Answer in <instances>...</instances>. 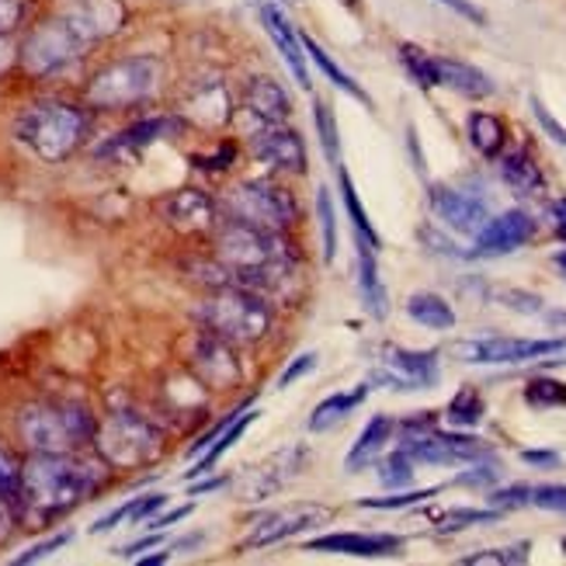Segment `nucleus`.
<instances>
[{"label": "nucleus", "instance_id": "nucleus-1", "mask_svg": "<svg viewBox=\"0 0 566 566\" xmlns=\"http://www.w3.org/2000/svg\"><path fill=\"white\" fill-rule=\"evenodd\" d=\"M105 483V459L91 462L77 452H35L21 465L18 511L32 522H53L84 504Z\"/></svg>", "mask_w": 566, "mask_h": 566}, {"label": "nucleus", "instance_id": "nucleus-2", "mask_svg": "<svg viewBox=\"0 0 566 566\" xmlns=\"http://www.w3.org/2000/svg\"><path fill=\"white\" fill-rule=\"evenodd\" d=\"M216 258L227 268V275H233V285L261 295H275L295 272V258L282 233L237 223V219H227L216 230Z\"/></svg>", "mask_w": 566, "mask_h": 566}, {"label": "nucleus", "instance_id": "nucleus-3", "mask_svg": "<svg viewBox=\"0 0 566 566\" xmlns=\"http://www.w3.org/2000/svg\"><path fill=\"white\" fill-rule=\"evenodd\" d=\"M91 118L84 108L66 102H42L24 108L14 122V136L45 164H63L81 150L87 139Z\"/></svg>", "mask_w": 566, "mask_h": 566}, {"label": "nucleus", "instance_id": "nucleus-4", "mask_svg": "<svg viewBox=\"0 0 566 566\" xmlns=\"http://www.w3.org/2000/svg\"><path fill=\"white\" fill-rule=\"evenodd\" d=\"M94 413L73 400H42L18 417V434L32 452H77L94 441Z\"/></svg>", "mask_w": 566, "mask_h": 566}, {"label": "nucleus", "instance_id": "nucleus-5", "mask_svg": "<svg viewBox=\"0 0 566 566\" xmlns=\"http://www.w3.org/2000/svg\"><path fill=\"white\" fill-rule=\"evenodd\" d=\"M199 319L206 331L230 344H254L272 331V303L254 289L227 285L199 306Z\"/></svg>", "mask_w": 566, "mask_h": 566}, {"label": "nucleus", "instance_id": "nucleus-6", "mask_svg": "<svg viewBox=\"0 0 566 566\" xmlns=\"http://www.w3.org/2000/svg\"><path fill=\"white\" fill-rule=\"evenodd\" d=\"M94 449L112 470H139V465H150L160 455L164 438L146 417L133 410H115L94 428Z\"/></svg>", "mask_w": 566, "mask_h": 566}, {"label": "nucleus", "instance_id": "nucleus-7", "mask_svg": "<svg viewBox=\"0 0 566 566\" xmlns=\"http://www.w3.org/2000/svg\"><path fill=\"white\" fill-rule=\"evenodd\" d=\"M160 87V60L157 56H129L102 66L87 84V102L105 112H122L143 105Z\"/></svg>", "mask_w": 566, "mask_h": 566}, {"label": "nucleus", "instance_id": "nucleus-8", "mask_svg": "<svg viewBox=\"0 0 566 566\" xmlns=\"http://www.w3.org/2000/svg\"><path fill=\"white\" fill-rule=\"evenodd\" d=\"M219 212L227 219H237V223L248 227H261L282 233L295 223V199L275 181L268 178H254V181H240L237 188H230L223 199H219Z\"/></svg>", "mask_w": 566, "mask_h": 566}, {"label": "nucleus", "instance_id": "nucleus-9", "mask_svg": "<svg viewBox=\"0 0 566 566\" xmlns=\"http://www.w3.org/2000/svg\"><path fill=\"white\" fill-rule=\"evenodd\" d=\"M84 49L87 45L73 35L63 21L45 18L18 45V63L24 66L29 77H53V73L66 70L73 60H81Z\"/></svg>", "mask_w": 566, "mask_h": 566}, {"label": "nucleus", "instance_id": "nucleus-10", "mask_svg": "<svg viewBox=\"0 0 566 566\" xmlns=\"http://www.w3.org/2000/svg\"><path fill=\"white\" fill-rule=\"evenodd\" d=\"M53 18L63 21L84 45H91L126 24V4L122 0H53Z\"/></svg>", "mask_w": 566, "mask_h": 566}, {"label": "nucleus", "instance_id": "nucleus-11", "mask_svg": "<svg viewBox=\"0 0 566 566\" xmlns=\"http://www.w3.org/2000/svg\"><path fill=\"white\" fill-rule=\"evenodd\" d=\"M563 352L566 340H528V337H480V340L455 344V355L473 365H525Z\"/></svg>", "mask_w": 566, "mask_h": 566}, {"label": "nucleus", "instance_id": "nucleus-12", "mask_svg": "<svg viewBox=\"0 0 566 566\" xmlns=\"http://www.w3.org/2000/svg\"><path fill=\"white\" fill-rule=\"evenodd\" d=\"M331 518L327 507L319 504H289L279 511H268L264 518L251 528V535L243 538V549H264V546H279L285 538L300 535L306 528H316Z\"/></svg>", "mask_w": 566, "mask_h": 566}, {"label": "nucleus", "instance_id": "nucleus-13", "mask_svg": "<svg viewBox=\"0 0 566 566\" xmlns=\"http://www.w3.org/2000/svg\"><path fill=\"white\" fill-rule=\"evenodd\" d=\"M373 379H379L389 389H428L438 382V355L434 352L382 348Z\"/></svg>", "mask_w": 566, "mask_h": 566}, {"label": "nucleus", "instance_id": "nucleus-14", "mask_svg": "<svg viewBox=\"0 0 566 566\" xmlns=\"http://www.w3.org/2000/svg\"><path fill=\"white\" fill-rule=\"evenodd\" d=\"M403 452L417 462H434V465H452V462H476L490 455V446L473 434H441L428 431L417 438H403Z\"/></svg>", "mask_w": 566, "mask_h": 566}, {"label": "nucleus", "instance_id": "nucleus-15", "mask_svg": "<svg viewBox=\"0 0 566 566\" xmlns=\"http://www.w3.org/2000/svg\"><path fill=\"white\" fill-rule=\"evenodd\" d=\"M248 150L258 164L272 170H289V175H303L306 170V146L300 133L282 126H264L248 139Z\"/></svg>", "mask_w": 566, "mask_h": 566}, {"label": "nucleus", "instance_id": "nucleus-16", "mask_svg": "<svg viewBox=\"0 0 566 566\" xmlns=\"http://www.w3.org/2000/svg\"><path fill=\"white\" fill-rule=\"evenodd\" d=\"M191 365H195V373L202 376V382L216 389H230L243 379V368L233 358V344L216 337L212 331H202L199 340H195Z\"/></svg>", "mask_w": 566, "mask_h": 566}, {"label": "nucleus", "instance_id": "nucleus-17", "mask_svg": "<svg viewBox=\"0 0 566 566\" xmlns=\"http://www.w3.org/2000/svg\"><path fill=\"white\" fill-rule=\"evenodd\" d=\"M535 233V223L532 216L522 212V209H511V212H501L497 219H486V227L476 233V254L480 258H501V254H511L525 248Z\"/></svg>", "mask_w": 566, "mask_h": 566}, {"label": "nucleus", "instance_id": "nucleus-18", "mask_svg": "<svg viewBox=\"0 0 566 566\" xmlns=\"http://www.w3.org/2000/svg\"><path fill=\"white\" fill-rule=\"evenodd\" d=\"M185 129V122L181 118H170V115H157V118H143L136 122V126L129 129H122L118 136H112L108 143H102L94 150L97 160H122V157H133L139 154L143 146H150L157 139H167V136H175Z\"/></svg>", "mask_w": 566, "mask_h": 566}, {"label": "nucleus", "instance_id": "nucleus-19", "mask_svg": "<svg viewBox=\"0 0 566 566\" xmlns=\"http://www.w3.org/2000/svg\"><path fill=\"white\" fill-rule=\"evenodd\" d=\"M303 459H306V449H279L275 455H268L258 470H251V476L243 480V501H264L279 494V490L292 480L300 476L303 470Z\"/></svg>", "mask_w": 566, "mask_h": 566}, {"label": "nucleus", "instance_id": "nucleus-20", "mask_svg": "<svg viewBox=\"0 0 566 566\" xmlns=\"http://www.w3.org/2000/svg\"><path fill=\"white\" fill-rule=\"evenodd\" d=\"M431 209L438 212V219L446 227H452L455 233H465V237H476L483 227H486V206L480 199L465 191H455V188H446V185H431Z\"/></svg>", "mask_w": 566, "mask_h": 566}, {"label": "nucleus", "instance_id": "nucleus-21", "mask_svg": "<svg viewBox=\"0 0 566 566\" xmlns=\"http://www.w3.org/2000/svg\"><path fill=\"white\" fill-rule=\"evenodd\" d=\"M216 216H219V206L199 188L175 191L164 202V219L181 233H209V230H216Z\"/></svg>", "mask_w": 566, "mask_h": 566}, {"label": "nucleus", "instance_id": "nucleus-22", "mask_svg": "<svg viewBox=\"0 0 566 566\" xmlns=\"http://www.w3.org/2000/svg\"><path fill=\"white\" fill-rule=\"evenodd\" d=\"M397 535H361V532H337V535H319L306 543L310 553H337V556H361V559H379L400 553Z\"/></svg>", "mask_w": 566, "mask_h": 566}, {"label": "nucleus", "instance_id": "nucleus-23", "mask_svg": "<svg viewBox=\"0 0 566 566\" xmlns=\"http://www.w3.org/2000/svg\"><path fill=\"white\" fill-rule=\"evenodd\" d=\"M261 21L264 29L272 32L279 53L285 56L289 70L295 73V81H300V87H310V70H306V49H303V35L295 32V24H289V18L272 8V4H261Z\"/></svg>", "mask_w": 566, "mask_h": 566}, {"label": "nucleus", "instance_id": "nucleus-24", "mask_svg": "<svg viewBox=\"0 0 566 566\" xmlns=\"http://www.w3.org/2000/svg\"><path fill=\"white\" fill-rule=\"evenodd\" d=\"M243 108H248L254 118H261L264 126H279V122H285L292 112L289 94L272 77H254L248 87H243Z\"/></svg>", "mask_w": 566, "mask_h": 566}, {"label": "nucleus", "instance_id": "nucleus-25", "mask_svg": "<svg viewBox=\"0 0 566 566\" xmlns=\"http://www.w3.org/2000/svg\"><path fill=\"white\" fill-rule=\"evenodd\" d=\"M434 87H452L465 97L494 94V81H490L483 70L459 63V60H441V56H434Z\"/></svg>", "mask_w": 566, "mask_h": 566}, {"label": "nucleus", "instance_id": "nucleus-26", "mask_svg": "<svg viewBox=\"0 0 566 566\" xmlns=\"http://www.w3.org/2000/svg\"><path fill=\"white\" fill-rule=\"evenodd\" d=\"M389 438H392V421H389V417H382V413L373 417V421L365 424V431L358 434V441L352 446L348 459H344V470L358 473V470H365L368 462H376L382 455V449L389 446Z\"/></svg>", "mask_w": 566, "mask_h": 566}, {"label": "nucleus", "instance_id": "nucleus-27", "mask_svg": "<svg viewBox=\"0 0 566 566\" xmlns=\"http://www.w3.org/2000/svg\"><path fill=\"white\" fill-rule=\"evenodd\" d=\"M358 289H361V300L368 306L373 316H386V289L379 279V264H376V248H368L365 240H358Z\"/></svg>", "mask_w": 566, "mask_h": 566}, {"label": "nucleus", "instance_id": "nucleus-28", "mask_svg": "<svg viewBox=\"0 0 566 566\" xmlns=\"http://www.w3.org/2000/svg\"><path fill=\"white\" fill-rule=\"evenodd\" d=\"M368 397V386H355L352 392H334L324 403H316L313 417H310V431H331L334 424H340L352 410H358Z\"/></svg>", "mask_w": 566, "mask_h": 566}, {"label": "nucleus", "instance_id": "nucleus-29", "mask_svg": "<svg viewBox=\"0 0 566 566\" xmlns=\"http://www.w3.org/2000/svg\"><path fill=\"white\" fill-rule=\"evenodd\" d=\"M407 313L421 327H428V331H452L455 327L452 306L441 300V295H434V292H417V295H410V300H407Z\"/></svg>", "mask_w": 566, "mask_h": 566}, {"label": "nucleus", "instance_id": "nucleus-30", "mask_svg": "<svg viewBox=\"0 0 566 566\" xmlns=\"http://www.w3.org/2000/svg\"><path fill=\"white\" fill-rule=\"evenodd\" d=\"M167 504V497L164 494H146V497H133L129 504H122V507H115L112 514H105L102 522H97L91 532H112V528H118L122 522H129V525H143L150 514H157L160 507Z\"/></svg>", "mask_w": 566, "mask_h": 566}, {"label": "nucleus", "instance_id": "nucleus-31", "mask_svg": "<svg viewBox=\"0 0 566 566\" xmlns=\"http://www.w3.org/2000/svg\"><path fill=\"white\" fill-rule=\"evenodd\" d=\"M501 178L518 191V195H538L543 191V175L532 164V157L525 150H514L501 160Z\"/></svg>", "mask_w": 566, "mask_h": 566}, {"label": "nucleus", "instance_id": "nucleus-32", "mask_svg": "<svg viewBox=\"0 0 566 566\" xmlns=\"http://www.w3.org/2000/svg\"><path fill=\"white\" fill-rule=\"evenodd\" d=\"M254 421H258V410H243L240 421H233V424L223 431V438H219L216 446H209V449H206V455H202L199 462H195V470H188V476H202V473H212V465H216L219 459H223V455H227V452L237 446V441L243 438V431H248Z\"/></svg>", "mask_w": 566, "mask_h": 566}, {"label": "nucleus", "instance_id": "nucleus-33", "mask_svg": "<svg viewBox=\"0 0 566 566\" xmlns=\"http://www.w3.org/2000/svg\"><path fill=\"white\" fill-rule=\"evenodd\" d=\"M470 143L473 150L483 157H497L501 146H504V126L497 115H486V112H473L470 115Z\"/></svg>", "mask_w": 566, "mask_h": 566}, {"label": "nucleus", "instance_id": "nucleus-34", "mask_svg": "<svg viewBox=\"0 0 566 566\" xmlns=\"http://www.w3.org/2000/svg\"><path fill=\"white\" fill-rule=\"evenodd\" d=\"M303 49H306V56H310V60H313L319 70L327 73V81H334V84H337L344 94H352L355 102H361V105H373V97H368V94H365V91H361V87H358V84L348 77V73H344V70H340V66H337V63H334V60H331V56L324 53V49H319V45H316L310 35H303Z\"/></svg>", "mask_w": 566, "mask_h": 566}, {"label": "nucleus", "instance_id": "nucleus-35", "mask_svg": "<svg viewBox=\"0 0 566 566\" xmlns=\"http://www.w3.org/2000/svg\"><path fill=\"white\" fill-rule=\"evenodd\" d=\"M340 195H344V206H348V216H352V223H355V233H358V240H365L368 248H382L379 243V233L373 230V223H368V216H365V209H361V202H358V191H355V185H352V178L344 175L340 170Z\"/></svg>", "mask_w": 566, "mask_h": 566}, {"label": "nucleus", "instance_id": "nucleus-36", "mask_svg": "<svg viewBox=\"0 0 566 566\" xmlns=\"http://www.w3.org/2000/svg\"><path fill=\"white\" fill-rule=\"evenodd\" d=\"M446 417H449V424H455V428L480 424L483 421V397L476 389H459L452 397V403H449V410H446Z\"/></svg>", "mask_w": 566, "mask_h": 566}, {"label": "nucleus", "instance_id": "nucleus-37", "mask_svg": "<svg viewBox=\"0 0 566 566\" xmlns=\"http://www.w3.org/2000/svg\"><path fill=\"white\" fill-rule=\"evenodd\" d=\"M313 122H316V133H319V146H324V154L331 164H340V136H337V118H334V108L327 102H313Z\"/></svg>", "mask_w": 566, "mask_h": 566}, {"label": "nucleus", "instance_id": "nucleus-38", "mask_svg": "<svg viewBox=\"0 0 566 566\" xmlns=\"http://www.w3.org/2000/svg\"><path fill=\"white\" fill-rule=\"evenodd\" d=\"M501 511L497 507H486V511H473V507H455L438 514V532H462V528H473V525H490L497 522Z\"/></svg>", "mask_w": 566, "mask_h": 566}, {"label": "nucleus", "instance_id": "nucleus-39", "mask_svg": "<svg viewBox=\"0 0 566 566\" xmlns=\"http://www.w3.org/2000/svg\"><path fill=\"white\" fill-rule=\"evenodd\" d=\"M528 553H532V546L528 543H518V546H507V549L473 553V556H465L462 563L465 566H518V563H528Z\"/></svg>", "mask_w": 566, "mask_h": 566}, {"label": "nucleus", "instance_id": "nucleus-40", "mask_svg": "<svg viewBox=\"0 0 566 566\" xmlns=\"http://www.w3.org/2000/svg\"><path fill=\"white\" fill-rule=\"evenodd\" d=\"M400 63L407 66V73L413 77V84L434 87V56H428L424 49H417V45H400Z\"/></svg>", "mask_w": 566, "mask_h": 566}, {"label": "nucleus", "instance_id": "nucleus-41", "mask_svg": "<svg viewBox=\"0 0 566 566\" xmlns=\"http://www.w3.org/2000/svg\"><path fill=\"white\" fill-rule=\"evenodd\" d=\"M316 212H319V230H324V261L331 264L337 254V219H334V202L327 188L316 191Z\"/></svg>", "mask_w": 566, "mask_h": 566}, {"label": "nucleus", "instance_id": "nucleus-42", "mask_svg": "<svg viewBox=\"0 0 566 566\" xmlns=\"http://www.w3.org/2000/svg\"><path fill=\"white\" fill-rule=\"evenodd\" d=\"M379 480H382V486H389V490L410 486V480H413V459H410L403 449H400V452H392L389 459L379 462Z\"/></svg>", "mask_w": 566, "mask_h": 566}, {"label": "nucleus", "instance_id": "nucleus-43", "mask_svg": "<svg viewBox=\"0 0 566 566\" xmlns=\"http://www.w3.org/2000/svg\"><path fill=\"white\" fill-rule=\"evenodd\" d=\"M525 400L532 407H566V382L556 379H532L525 386Z\"/></svg>", "mask_w": 566, "mask_h": 566}, {"label": "nucleus", "instance_id": "nucleus-44", "mask_svg": "<svg viewBox=\"0 0 566 566\" xmlns=\"http://www.w3.org/2000/svg\"><path fill=\"white\" fill-rule=\"evenodd\" d=\"M21 465L18 455L0 449V497L11 501V507H18V497H21Z\"/></svg>", "mask_w": 566, "mask_h": 566}, {"label": "nucleus", "instance_id": "nucleus-45", "mask_svg": "<svg viewBox=\"0 0 566 566\" xmlns=\"http://www.w3.org/2000/svg\"><path fill=\"white\" fill-rule=\"evenodd\" d=\"M438 494V486L431 490H410V494H397V497H365L361 507H379V511H397V507H413V504H421L428 497Z\"/></svg>", "mask_w": 566, "mask_h": 566}, {"label": "nucleus", "instance_id": "nucleus-46", "mask_svg": "<svg viewBox=\"0 0 566 566\" xmlns=\"http://www.w3.org/2000/svg\"><path fill=\"white\" fill-rule=\"evenodd\" d=\"M70 532H60V535H53V538H45V543H39V546H32L29 553H21V556H14L11 563L14 566H24V563H39V559H45L49 553H56V549H63L66 543H70Z\"/></svg>", "mask_w": 566, "mask_h": 566}, {"label": "nucleus", "instance_id": "nucleus-47", "mask_svg": "<svg viewBox=\"0 0 566 566\" xmlns=\"http://www.w3.org/2000/svg\"><path fill=\"white\" fill-rule=\"evenodd\" d=\"M490 504L497 511H507V507H525L532 504V486H507V490H494L490 494Z\"/></svg>", "mask_w": 566, "mask_h": 566}, {"label": "nucleus", "instance_id": "nucleus-48", "mask_svg": "<svg viewBox=\"0 0 566 566\" xmlns=\"http://www.w3.org/2000/svg\"><path fill=\"white\" fill-rule=\"evenodd\" d=\"M24 11H29V0H0V35H11L24 21Z\"/></svg>", "mask_w": 566, "mask_h": 566}, {"label": "nucleus", "instance_id": "nucleus-49", "mask_svg": "<svg viewBox=\"0 0 566 566\" xmlns=\"http://www.w3.org/2000/svg\"><path fill=\"white\" fill-rule=\"evenodd\" d=\"M532 504L549 507V511H566V486H538V490H532Z\"/></svg>", "mask_w": 566, "mask_h": 566}, {"label": "nucleus", "instance_id": "nucleus-50", "mask_svg": "<svg viewBox=\"0 0 566 566\" xmlns=\"http://www.w3.org/2000/svg\"><path fill=\"white\" fill-rule=\"evenodd\" d=\"M316 368V355L313 352H306V355H300V361H292L285 373L279 376V389H285V386H292L295 379H303L306 373H313Z\"/></svg>", "mask_w": 566, "mask_h": 566}, {"label": "nucleus", "instance_id": "nucleus-51", "mask_svg": "<svg viewBox=\"0 0 566 566\" xmlns=\"http://www.w3.org/2000/svg\"><path fill=\"white\" fill-rule=\"evenodd\" d=\"M532 108H535V118L543 122V129H546V133H549L556 143H563V146H566V129H563L559 122H556V118H553V115L543 108V102H538V97H532Z\"/></svg>", "mask_w": 566, "mask_h": 566}, {"label": "nucleus", "instance_id": "nucleus-52", "mask_svg": "<svg viewBox=\"0 0 566 566\" xmlns=\"http://www.w3.org/2000/svg\"><path fill=\"white\" fill-rule=\"evenodd\" d=\"M501 300H504V306L522 310V313H538V310H543V303H538L535 295H525V292H501Z\"/></svg>", "mask_w": 566, "mask_h": 566}, {"label": "nucleus", "instance_id": "nucleus-53", "mask_svg": "<svg viewBox=\"0 0 566 566\" xmlns=\"http://www.w3.org/2000/svg\"><path fill=\"white\" fill-rule=\"evenodd\" d=\"M438 4H446V8H452L455 14L470 18L473 24H486V14L473 4V0H438Z\"/></svg>", "mask_w": 566, "mask_h": 566}, {"label": "nucleus", "instance_id": "nucleus-54", "mask_svg": "<svg viewBox=\"0 0 566 566\" xmlns=\"http://www.w3.org/2000/svg\"><path fill=\"white\" fill-rule=\"evenodd\" d=\"M497 480V470H490V465H476L473 473H462L455 483H462V486H483V483H494Z\"/></svg>", "mask_w": 566, "mask_h": 566}, {"label": "nucleus", "instance_id": "nucleus-55", "mask_svg": "<svg viewBox=\"0 0 566 566\" xmlns=\"http://www.w3.org/2000/svg\"><path fill=\"white\" fill-rule=\"evenodd\" d=\"M18 63V45L11 42V35H0V77Z\"/></svg>", "mask_w": 566, "mask_h": 566}, {"label": "nucleus", "instance_id": "nucleus-56", "mask_svg": "<svg viewBox=\"0 0 566 566\" xmlns=\"http://www.w3.org/2000/svg\"><path fill=\"white\" fill-rule=\"evenodd\" d=\"M230 160H233V146H223L216 157H195V164L206 170H223V167H230Z\"/></svg>", "mask_w": 566, "mask_h": 566}, {"label": "nucleus", "instance_id": "nucleus-57", "mask_svg": "<svg viewBox=\"0 0 566 566\" xmlns=\"http://www.w3.org/2000/svg\"><path fill=\"white\" fill-rule=\"evenodd\" d=\"M11 528H14V514H11V501H4L0 497V546L8 543V535H11Z\"/></svg>", "mask_w": 566, "mask_h": 566}, {"label": "nucleus", "instance_id": "nucleus-58", "mask_svg": "<svg viewBox=\"0 0 566 566\" xmlns=\"http://www.w3.org/2000/svg\"><path fill=\"white\" fill-rule=\"evenodd\" d=\"M188 514H191V507H188V504H185V507H175L170 514H164V518H154V522H150V528H167V525H175V522H185Z\"/></svg>", "mask_w": 566, "mask_h": 566}, {"label": "nucleus", "instance_id": "nucleus-59", "mask_svg": "<svg viewBox=\"0 0 566 566\" xmlns=\"http://www.w3.org/2000/svg\"><path fill=\"white\" fill-rule=\"evenodd\" d=\"M522 459L528 465H559V455L556 452H535V449H528V452H522Z\"/></svg>", "mask_w": 566, "mask_h": 566}, {"label": "nucleus", "instance_id": "nucleus-60", "mask_svg": "<svg viewBox=\"0 0 566 566\" xmlns=\"http://www.w3.org/2000/svg\"><path fill=\"white\" fill-rule=\"evenodd\" d=\"M553 223H556L559 237L566 240V199H559V202L553 206Z\"/></svg>", "mask_w": 566, "mask_h": 566}, {"label": "nucleus", "instance_id": "nucleus-61", "mask_svg": "<svg viewBox=\"0 0 566 566\" xmlns=\"http://www.w3.org/2000/svg\"><path fill=\"white\" fill-rule=\"evenodd\" d=\"M167 556L170 553H157V556H146V559H139L143 566H157V563H167Z\"/></svg>", "mask_w": 566, "mask_h": 566}, {"label": "nucleus", "instance_id": "nucleus-62", "mask_svg": "<svg viewBox=\"0 0 566 566\" xmlns=\"http://www.w3.org/2000/svg\"><path fill=\"white\" fill-rule=\"evenodd\" d=\"M556 264H559L563 272H566V251H559V254H556Z\"/></svg>", "mask_w": 566, "mask_h": 566}, {"label": "nucleus", "instance_id": "nucleus-63", "mask_svg": "<svg viewBox=\"0 0 566 566\" xmlns=\"http://www.w3.org/2000/svg\"><path fill=\"white\" fill-rule=\"evenodd\" d=\"M563 549H566V543H563Z\"/></svg>", "mask_w": 566, "mask_h": 566}]
</instances>
